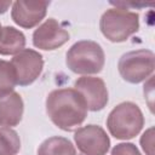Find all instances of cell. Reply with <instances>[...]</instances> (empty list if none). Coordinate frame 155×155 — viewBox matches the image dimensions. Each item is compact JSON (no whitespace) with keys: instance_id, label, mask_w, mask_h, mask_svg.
<instances>
[{"instance_id":"5b68a950","label":"cell","mask_w":155,"mask_h":155,"mask_svg":"<svg viewBox=\"0 0 155 155\" xmlns=\"http://www.w3.org/2000/svg\"><path fill=\"white\" fill-rule=\"evenodd\" d=\"M155 68V56L150 50L130 51L121 56L117 69L121 78L131 84H138L148 79Z\"/></svg>"},{"instance_id":"ffe728a7","label":"cell","mask_w":155,"mask_h":155,"mask_svg":"<svg viewBox=\"0 0 155 155\" xmlns=\"http://www.w3.org/2000/svg\"><path fill=\"white\" fill-rule=\"evenodd\" d=\"M1 28H2V27H1V24H0V30H1Z\"/></svg>"},{"instance_id":"d6986e66","label":"cell","mask_w":155,"mask_h":155,"mask_svg":"<svg viewBox=\"0 0 155 155\" xmlns=\"http://www.w3.org/2000/svg\"><path fill=\"white\" fill-rule=\"evenodd\" d=\"M11 5H12L11 1H0V13L6 12V11L10 8Z\"/></svg>"},{"instance_id":"277c9868","label":"cell","mask_w":155,"mask_h":155,"mask_svg":"<svg viewBox=\"0 0 155 155\" xmlns=\"http://www.w3.org/2000/svg\"><path fill=\"white\" fill-rule=\"evenodd\" d=\"M102 34L111 42H122L139 28L138 13L114 7L107 10L99 22Z\"/></svg>"},{"instance_id":"8992f818","label":"cell","mask_w":155,"mask_h":155,"mask_svg":"<svg viewBox=\"0 0 155 155\" xmlns=\"http://www.w3.org/2000/svg\"><path fill=\"white\" fill-rule=\"evenodd\" d=\"M10 63L15 71L16 82L21 86H28L33 84L41 74L44 67L42 56L31 48L22 50L13 56Z\"/></svg>"},{"instance_id":"3957f363","label":"cell","mask_w":155,"mask_h":155,"mask_svg":"<svg viewBox=\"0 0 155 155\" xmlns=\"http://www.w3.org/2000/svg\"><path fill=\"white\" fill-rule=\"evenodd\" d=\"M144 125V117L139 107L132 102L116 105L107 119V127L116 139H131L136 137Z\"/></svg>"},{"instance_id":"e0dca14e","label":"cell","mask_w":155,"mask_h":155,"mask_svg":"<svg viewBox=\"0 0 155 155\" xmlns=\"http://www.w3.org/2000/svg\"><path fill=\"white\" fill-rule=\"evenodd\" d=\"M140 144L147 155H154V128L150 127L140 138Z\"/></svg>"},{"instance_id":"ac0fdd59","label":"cell","mask_w":155,"mask_h":155,"mask_svg":"<svg viewBox=\"0 0 155 155\" xmlns=\"http://www.w3.org/2000/svg\"><path fill=\"white\" fill-rule=\"evenodd\" d=\"M110 4L113 6H115V7L124 8V10H128V7H144V6H151V5H154L153 2L148 4V2H133V1H117V2L111 1Z\"/></svg>"},{"instance_id":"9c48e42d","label":"cell","mask_w":155,"mask_h":155,"mask_svg":"<svg viewBox=\"0 0 155 155\" xmlns=\"http://www.w3.org/2000/svg\"><path fill=\"white\" fill-rule=\"evenodd\" d=\"M69 40V33L54 19L48 18L33 34V44L35 47L51 51L61 47Z\"/></svg>"},{"instance_id":"6da1fadb","label":"cell","mask_w":155,"mask_h":155,"mask_svg":"<svg viewBox=\"0 0 155 155\" xmlns=\"http://www.w3.org/2000/svg\"><path fill=\"white\" fill-rule=\"evenodd\" d=\"M46 111L58 128L73 131L86 119L87 105L75 88H59L47 96Z\"/></svg>"},{"instance_id":"7a4b0ae2","label":"cell","mask_w":155,"mask_h":155,"mask_svg":"<svg viewBox=\"0 0 155 155\" xmlns=\"http://www.w3.org/2000/svg\"><path fill=\"white\" fill-rule=\"evenodd\" d=\"M104 51L99 44L91 40H81L69 48L65 63L71 71L88 75L99 73L104 67Z\"/></svg>"},{"instance_id":"30bf717a","label":"cell","mask_w":155,"mask_h":155,"mask_svg":"<svg viewBox=\"0 0 155 155\" xmlns=\"http://www.w3.org/2000/svg\"><path fill=\"white\" fill-rule=\"evenodd\" d=\"M48 5V1L18 0L12 4L11 17L19 27L33 28L44 19Z\"/></svg>"},{"instance_id":"ba28073f","label":"cell","mask_w":155,"mask_h":155,"mask_svg":"<svg viewBox=\"0 0 155 155\" xmlns=\"http://www.w3.org/2000/svg\"><path fill=\"white\" fill-rule=\"evenodd\" d=\"M75 90L82 96L87 110H102L108 103V90L104 81L96 76H82L75 81Z\"/></svg>"},{"instance_id":"9a60e30c","label":"cell","mask_w":155,"mask_h":155,"mask_svg":"<svg viewBox=\"0 0 155 155\" xmlns=\"http://www.w3.org/2000/svg\"><path fill=\"white\" fill-rule=\"evenodd\" d=\"M16 85V76L11 63L0 59V97L13 92Z\"/></svg>"},{"instance_id":"8fae6325","label":"cell","mask_w":155,"mask_h":155,"mask_svg":"<svg viewBox=\"0 0 155 155\" xmlns=\"http://www.w3.org/2000/svg\"><path fill=\"white\" fill-rule=\"evenodd\" d=\"M23 101L17 92L0 97V126H16L23 115Z\"/></svg>"},{"instance_id":"52a82bcc","label":"cell","mask_w":155,"mask_h":155,"mask_svg":"<svg viewBox=\"0 0 155 155\" xmlns=\"http://www.w3.org/2000/svg\"><path fill=\"white\" fill-rule=\"evenodd\" d=\"M74 139L78 149L85 155H105L110 147V139L105 131L97 125L78 128Z\"/></svg>"},{"instance_id":"4fadbf2b","label":"cell","mask_w":155,"mask_h":155,"mask_svg":"<svg viewBox=\"0 0 155 155\" xmlns=\"http://www.w3.org/2000/svg\"><path fill=\"white\" fill-rule=\"evenodd\" d=\"M38 155H76V150L69 139L54 136L40 144Z\"/></svg>"},{"instance_id":"7c38bea8","label":"cell","mask_w":155,"mask_h":155,"mask_svg":"<svg viewBox=\"0 0 155 155\" xmlns=\"http://www.w3.org/2000/svg\"><path fill=\"white\" fill-rule=\"evenodd\" d=\"M25 46V36L13 27H4L0 30V54H17Z\"/></svg>"},{"instance_id":"5bb4252c","label":"cell","mask_w":155,"mask_h":155,"mask_svg":"<svg viewBox=\"0 0 155 155\" xmlns=\"http://www.w3.org/2000/svg\"><path fill=\"white\" fill-rule=\"evenodd\" d=\"M19 149L18 133L10 127H0V155H16Z\"/></svg>"},{"instance_id":"2e32d148","label":"cell","mask_w":155,"mask_h":155,"mask_svg":"<svg viewBox=\"0 0 155 155\" xmlns=\"http://www.w3.org/2000/svg\"><path fill=\"white\" fill-rule=\"evenodd\" d=\"M111 155H140V153L132 143H120L113 148Z\"/></svg>"}]
</instances>
